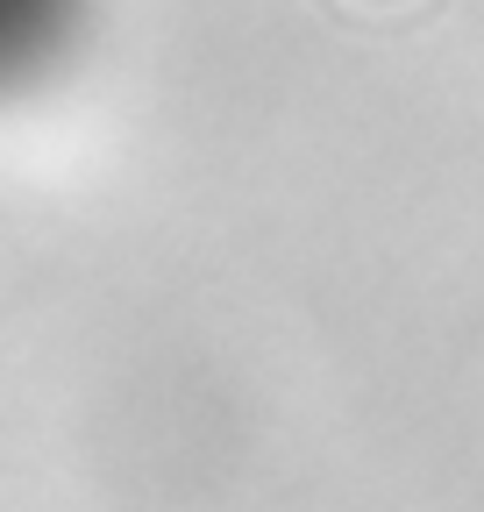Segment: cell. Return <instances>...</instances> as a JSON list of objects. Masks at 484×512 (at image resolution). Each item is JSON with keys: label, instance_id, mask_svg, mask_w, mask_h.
<instances>
[{"label": "cell", "instance_id": "6da1fadb", "mask_svg": "<svg viewBox=\"0 0 484 512\" xmlns=\"http://www.w3.org/2000/svg\"><path fill=\"white\" fill-rule=\"evenodd\" d=\"M72 0H0V79H22L65 36Z\"/></svg>", "mask_w": 484, "mask_h": 512}]
</instances>
